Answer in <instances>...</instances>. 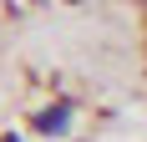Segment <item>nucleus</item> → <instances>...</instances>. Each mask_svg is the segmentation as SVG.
I'll return each mask as SVG.
<instances>
[{"label":"nucleus","instance_id":"nucleus-1","mask_svg":"<svg viewBox=\"0 0 147 142\" xmlns=\"http://www.w3.org/2000/svg\"><path fill=\"white\" fill-rule=\"evenodd\" d=\"M71 117H76L71 101H51V107H41V112L30 117V127L41 132V137H66L71 132Z\"/></svg>","mask_w":147,"mask_h":142},{"label":"nucleus","instance_id":"nucleus-2","mask_svg":"<svg viewBox=\"0 0 147 142\" xmlns=\"http://www.w3.org/2000/svg\"><path fill=\"white\" fill-rule=\"evenodd\" d=\"M0 142H20V137H15V132H5V137H0Z\"/></svg>","mask_w":147,"mask_h":142},{"label":"nucleus","instance_id":"nucleus-3","mask_svg":"<svg viewBox=\"0 0 147 142\" xmlns=\"http://www.w3.org/2000/svg\"><path fill=\"white\" fill-rule=\"evenodd\" d=\"M66 5H81V0H66Z\"/></svg>","mask_w":147,"mask_h":142},{"label":"nucleus","instance_id":"nucleus-4","mask_svg":"<svg viewBox=\"0 0 147 142\" xmlns=\"http://www.w3.org/2000/svg\"><path fill=\"white\" fill-rule=\"evenodd\" d=\"M142 5H147V0H142Z\"/></svg>","mask_w":147,"mask_h":142}]
</instances>
